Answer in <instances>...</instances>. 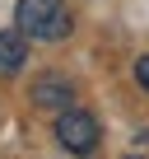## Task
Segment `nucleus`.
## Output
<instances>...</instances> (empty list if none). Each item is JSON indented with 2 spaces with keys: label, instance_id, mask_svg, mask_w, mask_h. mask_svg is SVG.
Segmentation results:
<instances>
[{
  "label": "nucleus",
  "instance_id": "f257e3e1",
  "mask_svg": "<svg viewBox=\"0 0 149 159\" xmlns=\"http://www.w3.org/2000/svg\"><path fill=\"white\" fill-rule=\"evenodd\" d=\"M14 28L33 42H65L74 19L65 10V0H19L14 10Z\"/></svg>",
  "mask_w": 149,
  "mask_h": 159
},
{
  "label": "nucleus",
  "instance_id": "f03ea898",
  "mask_svg": "<svg viewBox=\"0 0 149 159\" xmlns=\"http://www.w3.org/2000/svg\"><path fill=\"white\" fill-rule=\"evenodd\" d=\"M56 140H61V150H70V154H93L98 140H103V126H98L93 112H84V108L70 103L65 112H56Z\"/></svg>",
  "mask_w": 149,
  "mask_h": 159
},
{
  "label": "nucleus",
  "instance_id": "7ed1b4c3",
  "mask_svg": "<svg viewBox=\"0 0 149 159\" xmlns=\"http://www.w3.org/2000/svg\"><path fill=\"white\" fill-rule=\"evenodd\" d=\"M42 112H65L70 103H74V84H70V80L65 75H42L37 80V84H33V94H28Z\"/></svg>",
  "mask_w": 149,
  "mask_h": 159
},
{
  "label": "nucleus",
  "instance_id": "20e7f679",
  "mask_svg": "<svg viewBox=\"0 0 149 159\" xmlns=\"http://www.w3.org/2000/svg\"><path fill=\"white\" fill-rule=\"evenodd\" d=\"M28 66V38L19 28H5L0 33V75H19Z\"/></svg>",
  "mask_w": 149,
  "mask_h": 159
},
{
  "label": "nucleus",
  "instance_id": "39448f33",
  "mask_svg": "<svg viewBox=\"0 0 149 159\" xmlns=\"http://www.w3.org/2000/svg\"><path fill=\"white\" fill-rule=\"evenodd\" d=\"M135 80H140V89L149 94V56H140V61H135Z\"/></svg>",
  "mask_w": 149,
  "mask_h": 159
}]
</instances>
